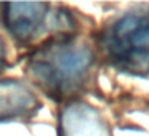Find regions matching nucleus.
<instances>
[{"label": "nucleus", "instance_id": "obj_1", "mask_svg": "<svg viewBox=\"0 0 149 136\" xmlns=\"http://www.w3.org/2000/svg\"><path fill=\"white\" fill-rule=\"evenodd\" d=\"M95 53L80 37H58L45 42L27 58L26 72L42 91L68 99L84 90L91 77Z\"/></svg>", "mask_w": 149, "mask_h": 136}, {"label": "nucleus", "instance_id": "obj_2", "mask_svg": "<svg viewBox=\"0 0 149 136\" xmlns=\"http://www.w3.org/2000/svg\"><path fill=\"white\" fill-rule=\"evenodd\" d=\"M103 50L117 69L149 74V5L120 15L104 29Z\"/></svg>", "mask_w": 149, "mask_h": 136}, {"label": "nucleus", "instance_id": "obj_3", "mask_svg": "<svg viewBox=\"0 0 149 136\" xmlns=\"http://www.w3.org/2000/svg\"><path fill=\"white\" fill-rule=\"evenodd\" d=\"M0 21L19 43H32L48 31H64L69 27L68 13H53L52 5L42 2L2 3Z\"/></svg>", "mask_w": 149, "mask_h": 136}, {"label": "nucleus", "instance_id": "obj_4", "mask_svg": "<svg viewBox=\"0 0 149 136\" xmlns=\"http://www.w3.org/2000/svg\"><path fill=\"white\" fill-rule=\"evenodd\" d=\"M59 136H111L106 120L95 107L85 103H71L59 120Z\"/></svg>", "mask_w": 149, "mask_h": 136}, {"label": "nucleus", "instance_id": "obj_5", "mask_svg": "<svg viewBox=\"0 0 149 136\" xmlns=\"http://www.w3.org/2000/svg\"><path fill=\"white\" fill-rule=\"evenodd\" d=\"M39 106V98L23 80H0V122L31 117Z\"/></svg>", "mask_w": 149, "mask_h": 136}, {"label": "nucleus", "instance_id": "obj_6", "mask_svg": "<svg viewBox=\"0 0 149 136\" xmlns=\"http://www.w3.org/2000/svg\"><path fill=\"white\" fill-rule=\"evenodd\" d=\"M7 67V45H5L3 39L0 37V72Z\"/></svg>", "mask_w": 149, "mask_h": 136}]
</instances>
